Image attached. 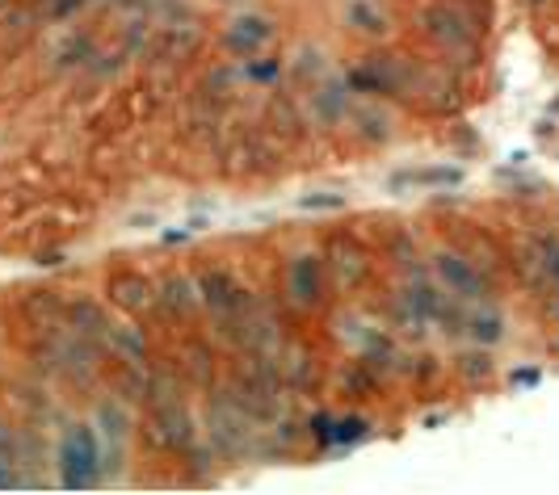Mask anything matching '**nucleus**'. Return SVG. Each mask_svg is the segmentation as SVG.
<instances>
[{
    "label": "nucleus",
    "instance_id": "obj_15",
    "mask_svg": "<svg viewBox=\"0 0 559 495\" xmlns=\"http://www.w3.org/2000/svg\"><path fill=\"white\" fill-rule=\"evenodd\" d=\"M513 383L522 386V383H538V370H518V374H513Z\"/></svg>",
    "mask_w": 559,
    "mask_h": 495
},
{
    "label": "nucleus",
    "instance_id": "obj_3",
    "mask_svg": "<svg viewBox=\"0 0 559 495\" xmlns=\"http://www.w3.org/2000/svg\"><path fill=\"white\" fill-rule=\"evenodd\" d=\"M93 428L102 440V454H106V467H118L122 454H127V440H131V415L118 399H102L97 412H93Z\"/></svg>",
    "mask_w": 559,
    "mask_h": 495
},
{
    "label": "nucleus",
    "instance_id": "obj_2",
    "mask_svg": "<svg viewBox=\"0 0 559 495\" xmlns=\"http://www.w3.org/2000/svg\"><path fill=\"white\" fill-rule=\"evenodd\" d=\"M433 269H438L442 286H447L459 303H484V299H488V281H484V274L472 269L467 256H459V252H438Z\"/></svg>",
    "mask_w": 559,
    "mask_h": 495
},
{
    "label": "nucleus",
    "instance_id": "obj_10",
    "mask_svg": "<svg viewBox=\"0 0 559 495\" xmlns=\"http://www.w3.org/2000/svg\"><path fill=\"white\" fill-rule=\"evenodd\" d=\"M463 181V172L459 168H417V172H400V177H392L395 190H404V185H459Z\"/></svg>",
    "mask_w": 559,
    "mask_h": 495
},
{
    "label": "nucleus",
    "instance_id": "obj_1",
    "mask_svg": "<svg viewBox=\"0 0 559 495\" xmlns=\"http://www.w3.org/2000/svg\"><path fill=\"white\" fill-rule=\"evenodd\" d=\"M59 487L68 492H84V487H97L102 483V467H106V454H102V440H97V428L93 424H68L59 433Z\"/></svg>",
    "mask_w": 559,
    "mask_h": 495
},
{
    "label": "nucleus",
    "instance_id": "obj_9",
    "mask_svg": "<svg viewBox=\"0 0 559 495\" xmlns=\"http://www.w3.org/2000/svg\"><path fill=\"white\" fill-rule=\"evenodd\" d=\"M102 340H110V349L118 353V358H127L131 365H140L143 361V336L135 328H122V324H106V336Z\"/></svg>",
    "mask_w": 559,
    "mask_h": 495
},
{
    "label": "nucleus",
    "instance_id": "obj_12",
    "mask_svg": "<svg viewBox=\"0 0 559 495\" xmlns=\"http://www.w3.org/2000/svg\"><path fill=\"white\" fill-rule=\"evenodd\" d=\"M349 17H354V29H366V34H383V29H388V17H383L370 0H354Z\"/></svg>",
    "mask_w": 559,
    "mask_h": 495
},
{
    "label": "nucleus",
    "instance_id": "obj_8",
    "mask_svg": "<svg viewBox=\"0 0 559 495\" xmlns=\"http://www.w3.org/2000/svg\"><path fill=\"white\" fill-rule=\"evenodd\" d=\"M198 303V281L190 277H168L165 286H160V306L173 311V315H190Z\"/></svg>",
    "mask_w": 559,
    "mask_h": 495
},
{
    "label": "nucleus",
    "instance_id": "obj_7",
    "mask_svg": "<svg viewBox=\"0 0 559 495\" xmlns=\"http://www.w3.org/2000/svg\"><path fill=\"white\" fill-rule=\"evenodd\" d=\"M463 324V331L472 336V340H479V345H492V340H501L504 328H501V315H492V311H450V324Z\"/></svg>",
    "mask_w": 559,
    "mask_h": 495
},
{
    "label": "nucleus",
    "instance_id": "obj_6",
    "mask_svg": "<svg viewBox=\"0 0 559 495\" xmlns=\"http://www.w3.org/2000/svg\"><path fill=\"white\" fill-rule=\"evenodd\" d=\"M366 433H370V424H366L362 415H345V420H336V415H320V420H316V440H320V445H329V449H345V445L362 440Z\"/></svg>",
    "mask_w": 559,
    "mask_h": 495
},
{
    "label": "nucleus",
    "instance_id": "obj_14",
    "mask_svg": "<svg viewBox=\"0 0 559 495\" xmlns=\"http://www.w3.org/2000/svg\"><path fill=\"white\" fill-rule=\"evenodd\" d=\"M538 252H543V265H547V274L559 281V240H543V244H538Z\"/></svg>",
    "mask_w": 559,
    "mask_h": 495
},
{
    "label": "nucleus",
    "instance_id": "obj_13",
    "mask_svg": "<svg viewBox=\"0 0 559 495\" xmlns=\"http://www.w3.org/2000/svg\"><path fill=\"white\" fill-rule=\"evenodd\" d=\"M278 59H265V63H257V56H252V63H249V76L252 81H265V84H274L278 81Z\"/></svg>",
    "mask_w": 559,
    "mask_h": 495
},
{
    "label": "nucleus",
    "instance_id": "obj_4",
    "mask_svg": "<svg viewBox=\"0 0 559 495\" xmlns=\"http://www.w3.org/2000/svg\"><path fill=\"white\" fill-rule=\"evenodd\" d=\"M286 299L299 311H311V306L324 299V269L316 256H295L286 265Z\"/></svg>",
    "mask_w": 559,
    "mask_h": 495
},
{
    "label": "nucleus",
    "instance_id": "obj_11",
    "mask_svg": "<svg viewBox=\"0 0 559 495\" xmlns=\"http://www.w3.org/2000/svg\"><path fill=\"white\" fill-rule=\"evenodd\" d=\"M114 303L127 306V311H140V306H147L152 299H147V281L143 277H114Z\"/></svg>",
    "mask_w": 559,
    "mask_h": 495
},
{
    "label": "nucleus",
    "instance_id": "obj_5",
    "mask_svg": "<svg viewBox=\"0 0 559 495\" xmlns=\"http://www.w3.org/2000/svg\"><path fill=\"white\" fill-rule=\"evenodd\" d=\"M227 51L240 59H252L261 56V47H270L274 43V26L265 22V17H240V22H231L227 26Z\"/></svg>",
    "mask_w": 559,
    "mask_h": 495
}]
</instances>
